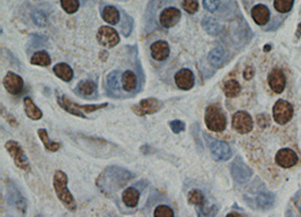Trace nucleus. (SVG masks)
Instances as JSON below:
<instances>
[{
    "instance_id": "obj_1",
    "label": "nucleus",
    "mask_w": 301,
    "mask_h": 217,
    "mask_svg": "<svg viewBox=\"0 0 301 217\" xmlns=\"http://www.w3.org/2000/svg\"><path fill=\"white\" fill-rule=\"evenodd\" d=\"M53 188L58 199L70 212H75L77 204L72 193L68 189V176L60 170L55 171L53 175Z\"/></svg>"
},
{
    "instance_id": "obj_2",
    "label": "nucleus",
    "mask_w": 301,
    "mask_h": 217,
    "mask_svg": "<svg viewBox=\"0 0 301 217\" xmlns=\"http://www.w3.org/2000/svg\"><path fill=\"white\" fill-rule=\"evenodd\" d=\"M204 120L208 129L214 132H221L227 127V117L222 109L217 104H210L206 110Z\"/></svg>"
},
{
    "instance_id": "obj_3",
    "label": "nucleus",
    "mask_w": 301,
    "mask_h": 217,
    "mask_svg": "<svg viewBox=\"0 0 301 217\" xmlns=\"http://www.w3.org/2000/svg\"><path fill=\"white\" fill-rule=\"evenodd\" d=\"M58 103L60 104L61 108L66 110L67 112L71 113V115L76 116V117L84 118V119H86V115H85V113L95 112V111H97V110L104 109L109 105L107 103H102V104H92V105H80V104H77V103L75 102H72L68 96H66V95H61V96H59Z\"/></svg>"
},
{
    "instance_id": "obj_4",
    "label": "nucleus",
    "mask_w": 301,
    "mask_h": 217,
    "mask_svg": "<svg viewBox=\"0 0 301 217\" xmlns=\"http://www.w3.org/2000/svg\"><path fill=\"white\" fill-rule=\"evenodd\" d=\"M204 138L209 145L211 155L215 161H228L232 156V150L225 142L211 138L209 135L204 134Z\"/></svg>"
},
{
    "instance_id": "obj_5",
    "label": "nucleus",
    "mask_w": 301,
    "mask_h": 217,
    "mask_svg": "<svg viewBox=\"0 0 301 217\" xmlns=\"http://www.w3.org/2000/svg\"><path fill=\"white\" fill-rule=\"evenodd\" d=\"M5 147H6V149L8 150L10 156L13 157L16 167L22 169V170L25 172L31 171V165H29V161L27 159V156L25 155L23 148H22L21 145L18 144L17 142L8 141L6 143Z\"/></svg>"
},
{
    "instance_id": "obj_6",
    "label": "nucleus",
    "mask_w": 301,
    "mask_h": 217,
    "mask_svg": "<svg viewBox=\"0 0 301 217\" xmlns=\"http://www.w3.org/2000/svg\"><path fill=\"white\" fill-rule=\"evenodd\" d=\"M232 127L239 134H248L253 130V127H254V121H253V118L251 117L250 113H247L246 111H238L236 112L232 117Z\"/></svg>"
},
{
    "instance_id": "obj_7",
    "label": "nucleus",
    "mask_w": 301,
    "mask_h": 217,
    "mask_svg": "<svg viewBox=\"0 0 301 217\" xmlns=\"http://www.w3.org/2000/svg\"><path fill=\"white\" fill-rule=\"evenodd\" d=\"M293 116V108L289 102L278 100L273 106V118L278 124L288 123Z\"/></svg>"
},
{
    "instance_id": "obj_8",
    "label": "nucleus",
    "mask_w": 301,
    "mask_h": 217,
    "mask_svg": "<svg viewBox=\"0 0 301 217\" xmlns=\"http://www.w3.org/2000/svg\"><path fill=\"white\" fill-rule=\"evenodd\" d=\"M162 108V102H161L158 98L149 97L141 100L138 104L133 105V112H136L138 116H147V115H154V113L158 112L159 110Z\"/></svg>"
},
{
    "instance_id": "obj_9",
    "label": "nucleus",
    "mask_w": 301,
    "mask_h": 217,
    "mask_svg": "<svg viewBox=\"0 0 301 217\" xmlns=\"http://www.w3.org/2000/svg\"><path fill=\"white\" fill-rule=\"evenodd\" d=\"M97 41L105 48H114L120 42V35L113 27L102 26L97 32Z\"/></svg>"
},
{
    "instance_id": "obj_10",
    "label": "nucleus",
    "mask_w": 301,
    "mask_h": 217,
    "mask_svg": "<svg viewBox=\"0 0 301 217\" xmlns=\"http://www.w3.org/2000/svg\"><path fill=\"white\" fill-rule=\"evenodd\" d=\"M3 87L6 88V91L9 94L18 95L23 92L24 88V80L20 75L15 73L13 72H9L6 73V76L3 77L2 80Z\"/></svg>"
},
{
    "instance_id": "obj_11",
    "label": "nucleus",
    "mask_w": 301,
    "mask_h": 217,
    "mask_svg": "<svg viewBox=\"0 0 301 217\" xmlns=\"http://www.w3.org/2000/svg\"><path fill=\"white\" fill-rule=\"evenodd\" d=\"M232 174L237 182L244 183L251 179L253 171L244 163L240 157H236L232 164Z\"/></svg>"
},
{
    "instance_id": "obj_12",
    "label": "nucleus",
    "mask_w": 301,
    "mask_h": 217,
    "mask_svg": "<svg viewBox=\"0 0 301 217\" xmlns=\"http://www.w3.org/2000/svg\"><path fill=\"white\" fill-rule=\"evenodd\" d=\"M298 155H297L296 152H293L292 149L290 148H283L280 149L276 156V162L278 167L289 169L291 167H295V165L298 163Z\"/></svg>"
},
{
    "instance_id": "obj_13",
    "label": "nucleus",
    "mask_w": 301,
    "mask_h": 217,
    "mask_svg": "<svg viewBox=\"0 0 301 217\" xmlns=\"http://www.w3.org/2000/svg\"><path fill=\"white\" fill-rule=\"evenodd\" d=\"M175 83L178 88L182 91H189L194 86L195 77L189 69H181L175 73Z\"/></svg>"
},
{
    "instance_id": "obj_14",
    "label": "nucleus",
    "mask_w": 301,
    "mask_h": 217,
    "mask_svg": "<svg viewBox=\"0 0 301 217\" xmlns=\"http://www.w3.org/2000/svg\"><path fill=\"white\" fill-rule=\"evenodd\" d=\"M267 80H269V85L273 92L280 94L284 91L285 84H287V78H285L284 72H282L281 69H273V71L270 72Z\"/></svg>"
},
{
    "instance_id": "obj_15",
    "label": "nucleus",
    "mask_w": 301,
    "mask_h": 217,
    "mask_svg": "<svg viewBox=\"0 0 301 217\" xmlns=\"http://www.w3.org/2000/svg\"><path fill=\"white\" fill-rule=\"evenodd\" d=\"M182 17V14L180 10L175 7H168V8H165L161 13V17H159V21H161V24L163 27L170 28L180 22Z\"/></svg>"
},
{
    "instance_id": "obj_16",
    "label": "nucleus",
    "mask_w": 301,
    "mask_h": 217,
    "mask_svg": "<svg viewBox=\"0 0 301 217\" xmlns=\"http://www.w3.org/2000/svg\"><path fill=\"white\" fill-rule=\"evenodd\" d=\"M169 46L166 41H157L151 44V57L157 61H163L169 57Z\"/></svg>"
},
{
    "instance_id": "obj_17",
    "label": "nucleus",
    "mask_w": 301,
    "mask_h": 217,
    "mask_svg": "<svg viewBox=\"0 0 301 217\" xmlns=\"http://www.w3.org/2000/svg\"><path fill=\"white\" fill-rule=\"evenodd\" d=\"M96 90H97V85H96L95 82L93 80H81V82L78 83V85L75 88V93L79 96L83 97H89L93 96L96 93Z\"/></svg>"
},
{
    "instance_id": "obj_18",
    "label": "nucleus",
    "mask_w": 301,
    "mask_h": 217,
    "mask_svg": "<svg viewBox=\"0 0 301 217\" xmlns=\"http://www.w3.org/2000/svg\"><path fill=\"white\" fill-rule=\"evenodd\" d=\"M252 17L256 24L265 25L270 20V10L264 5H256L252 9Z\"/></svg>"
},
{
    "instance_id": "obj_19",
    "label": "nucleus",
    "mask_w": 301,
    "mask_h": 217,
    "mask_svg": "<svg viewBox=\"0 0 301 217\" xmlns=\"http://www.w3.org/2000/svg\"><path fill=\"white\" fill-rule=\"evenodd\" d=\"M121 84L125 92H133L138 87V77L133 72L126 71L121 77Z\"/></svg>"
},
{
    "instance_id": "obj_20",
    "label": "nucleus",
    "mask_w": 301,
    "mask_h": 217,
    "mask_svg": "<svg viewBox=\"0 0 301 217\" xmlns=\"http://www.w3.org/2000/svg\"><path fill=\"white\" fill-rule=\"evenodd\" d=\"M24 110L26 116H27L29 119L32 120H40L41 118L43 117V112L39 109V106H36V104L31 97H25L24 98Z\"/></svg>"
},
{
    "instance_id": "obj_21",
    "label": "nucleus",
    "mask_w": 301,
    "mask_h": 217,
    "mask_svg": "<svg viewBox=\"0 0 301 217\" xmlns=\"http://www.w3.org/2000/svg\"><path fill=\"white\" fill-rule=\"evenodd\" d=\"M140 199V193L136 188H126L123 193H122V200L123 203L128 206V207H137L139 204Z\"/></svg>"
},
{
    "instance_id": "obj_22",
    "label": "nucleus",
    "mask_w": 301,
    "mask_h": 217,
    "mask_svg": "<svg viewBox=\"0 0 301 217\" xmlns=\"http://www.w3.org/2000/svg\"><path fill=\"white\" fill-rule=\"evenodd\" d=\"M53 72L59 78L66 83H69L73 78V71L68 64H63V62L57 64L53 67Z\"/></svg>"
},
{
    "instance_id": "obj_23",
    "label": "nucleus",
    "mask_w": 301,
    "mask_h": 217,
    "mask_svg": "<svg viewBox=\"0 0 301 217\" xmlns=\"http://www.w3.org/2000/svg\"><path fill=\"white\" fill-rule=\"evenodd\" d=\"M103 20L111 25H115L120 21V12L113 6H106L102 12Z\"/></svg>"
},
{
    "instance_id": "obj_24",
    "label": "nucleus",
    "mask_w": 301,
    "mask_h": 217,
    "mask_svg": "<svg viewBox=\"0 0 301 217\" xmlns=\"http://www.w3.org/2000/svg\"><path fill=\"white\" fill-rule=\"evenodd\" d=\"M209 61L210 64L215 68L221 67L225 61V51L221 47L214 48L213 50L210 51L209 53Z\"/></svg>"
},
{
    "instance_id": "obj_25",
    "label": "nucleus",
    "mask_w": 301,
    "mask_h": 217,
    "mask_svg": "<svg viewBox=\"0 0 301 217\" xmlns=\"http://www.w3.org/2000/svg\"><path fill=\"white\" fill-rule=\"evenodd\" d=\"M202 26L208 34L212 36H217L221 31L220 25L212 17H204L202 21Z\"/></svg>"
},
{
    "instance_id": "obj_26",
    "label": "nucleus",
    "mask_w": 301,
    "mask_h": 217,
    "mask_svg": "<svg viewBox=\"0 0 301 217\" xmlns=\"http://www.w3.org/2000/svg\"><path fill=\"white\" fill-rule=\"evenodd\" d=\"M38 134L40 136L41 141L44 144V147L50 152H57V150L60 149L61 144L58 142H52L49 138V135H47V131L46 129H39Z\"/></svg>"
},
{
    "instance_id": "obj_27",
    "label": "nucleus",
    "mask_w": 301,
    "mask_h": 217,
    "mask_svg": "<svg viewBox=\"0 0 301 217\" xmlns=\"http://www.w3.org/2000/svg\"><path fill=\"white\" fill-rule=\"evenodd\" d=\"M31 64L41 66V67H47L51 64V58L46 51H39L32 56Z\"/></svg>"
},
{
    "instance_id": "obj_28",
    "label": "nucleus",
    "mask_w": 301,
    "mask_h": 217,
    "mask_svg": "<svg viewBox=\"0 0 301 217\" xmlns=\"http://www.w3.org/2000/svg\"><path fill=\"white\" fill-rule=\"evenodd\" d=\"M240 84L235 79H230L225 83L224 92L227 97H236L240 93Z\"/></svg>"
},
{
    "instance_id": "obj_29",
    "label": "nucleus",
    "mask_w": 301,
    "mask_h": 217,
    "mask_svg": "<svg viewBox=\"0 0 301 217\" xmlns=\"http://www.w3.org/2000/svg\"><path fill=\"white\" fill-rule=\"evenodd\" d=\"M188 203L198 206V207H201V206H204L206 199H204L203 193H201L200 190L193 189L189 191V193H188Z\"/></svg>"
},
{
    "instance_id": "obj_30",
    "label": "nucleus",
    "mask_w": 301,
    "mask_h": 217,
    "mask_svg": "<svg viewBox=\"0 0 301 217\" xmlns=\"http://www.w3.org/2000/svg\"><path fill=\"white\" fill-rule=\"evenodd\" d=\"M79 0H61V7L68 14H75L79 9Z\"/></svg>"
},
{
    "instance_id": "obj_31",
    "label": "nucleus",
    "mask_w": 301,
    "mask_h": 217,
    "mask_svg": "<svg viewBox=\"0 0 301 217\" xmlns=\"http://www.w3.org/2000/svg\"><path fill=\"white\" fill-rule=\"evenodd\" d=\"M274 7L278 12L288 13L292 9L293 0H274Z\"/></svg>"
},
{
    "instance_id": "obj_32",
    "label": "nucleus",
    "mask_w": 301,
    "mask_h": 217,
    "mask_svg": "<svg viewBox=\"0 0 301 217\" xmlns=\"http://www.w3.org/2000/svg\"><path fill=\"white\" fill-rule=\"evenodd\" d=\"M154 217H175L173 209L169 206L159 205L154 212Z\"/></svg>"
},
{
    "instance_id": "obj_33",
    "label": "nucleus",
    "mask_w": 301,
    "mask_h": 217,
    "mask_svg": "<svg viewBox=\"0 0 301 217\" xmlns=\"http://www.w3.org/2000/svg\"><path fill=\"white\" fill-rule=\"evenodd\" d=\"M120 73L118 72H112L107 76V85L113 91H120V82H118Z\"/></svg>"
},
{
    "instance_id": "obj_34",
    "label": "nucleus",
    "mask_w": 301,
    "mask_h": 217,
    "mask_svg": "<svg viewBox=\"0 0 301 217\" xmlns=\"http://www.w3.org/2000/svg\"><path fill=\"white\" fill-rule=\"evenodd\" d=\"M218 213L217 206H211V207H206V206H201L198 208V217H214Z\"/></svg>"
},
{
    "instance_id": "obj_35",
    "label": "nucleus",
    "mask_w": 301,
    "mask_h": 217,
    "mask_svg": "<svg viewBox=\"0 0 301 217\" xmlns=\"http://www.w3.org/2000/svg\"><path fill=\"white\" fill-rule=\"evenodd\" d=\"M183 9L188 14H195L199 10L198 0H183Z\"/></svg>"
},
{
    "instance_id": "obj_36",
    "label": "nucleus",
    "mask_w": 301,
    "mask_h": 217,
    "mask_svg": "<svg viewBox=\"0 0 301 217\" xmlns=\"http://www.w3.org/2000/svg\"><path fill=\"white\" fill-rule=\"evenodd\" d=\"M32 20L40 27H43L46 25V16L41 10H35L32 14Z\"/></svg>"
},
{
    "instance_id": "obj_37",
    "label": "nucleus",
    "mask_w": 301,
    "mask_h": 217,
    "mask_svg": "<svg viewBox=\"0 0 301 217\" xmlns=\"http://www.w3.org/2000/svg\"><path fill=\"white\" fill-rule=\"evenodd\" d=\"M257 203L263 208L270 207L273 203V198L271 197L270 194H261V196L257 198Z\"/></svg>"
},
{
    "instance_id": "obj_38",
    "label": "nucleus",
    "mask_w": 301,
    "mask_h": 217,
    "mask_svg": "<svg viewBox=\"0 0 301 217\" xmlns=\"http://www.w3.org/2000/svg\"><path fill=\"white\" fill-rule=\"evenodd\" d=\"M203 6L208 12L214 13L219 8V0H203Z\"/></svg>"
},
{
    "instance_id": "obj_39",
    "label": "nucleus",
    "mask_w": 301,
    "mask_h": 217,
    "mask_svg": "<svg viewBox=\"0 0 301 217\" xmlns=\"http://www.w3.org/2000/svg\"><path fill=\"white\" fill-rule=\"evenodd\" d=\"M1 115H2V117L5 118V119L8 121V123L10 124V126H13V127H16L17 124H18V122H17V120H16V118H15L12 113L10 112H8L6 110V108L5 106H2V109H1Z\"/></svg>"
},
{
    "instance_id": "obj_40",
    "label": "nucleus",
    "mask_w": 301,
    "mask_h": 217,
    "mask_svg": "<svg viewBox=\"0 0 301 217\" xmlns=\"http://www.w3.org/2000/svg\"><path fill=\"white\" fill-rule=\"evenodd\" d=\"M170 129L175 134H180V132L185 130V123L181 120H174L170 122Z\"/></svg>"
},
{
    "instance_id": "obj_41",
    "label": "nucleus",
    "mask_w": 301,
    "mask_h": 217,
    "mask_svg": "<svg viewBox=\"0 0 301 217\" xmlns=\"http://www.w3.org/2000/svg\"><path fill=\"white\" fill-rule=\"evenodd\" d=\"M254 76V71H253V69L251 68V67H248L246 71H245V73H244V77L246 79H251L252 77Z\"/></svg>"
},
{
    "instance_id": "obj_42",
    "label": "nucleus",
    "mask_w": 301,
    "mask_h": 217,
    "mask_svg": "<svg viewBox=\"0 0 301 217\" xmlns=\"http://www.w3.org/2000/svg\"><path fill=\"white\" fill-rule=\"evenodd\" d=\"M226 217H245V216L238 214V213H230V214H228Z\"/></svg>"
}]
</instances>
